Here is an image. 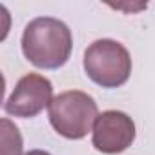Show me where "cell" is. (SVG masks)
Returning <instances> with one entry per match:
<instances>
[{"mask_svg": "<svg viewBox=\"0 0 155 155\" xmlns=\"http://www.w3.org/2000/svg\"><path fill=\"white\" fill-rule=\"evenodd\" d=\"M53 84L38 73H28L15 84L4 102V111L11 117L33 119L53 101Z\"/></svg>", "mask_w": 155, "mask_h": 155, "instance_id": "cell-4", "label": "cell"}, {"mask_svg": "<svg viewBox=\"0 0 155 155\" xmlns=\"http://www.w3.org/2000/svg\"><path fill=\"white\" fill-rule=\"evenodd\" d=\"M91 133L93 148L106 155H117L126 151L133 144L137 135L133 119L128 113L117 110L102 111L97 117Z\"/></svg>", "mask_w": 155, "mask_h": 155, "instance_id": "cell-5", "label": "cell"}, {"mask_svg": "<svg viewBox=\"0 0 155 155\" xmlns=\"http://www.w3.org/2000/svg\"><path fill=\"white\" fill-rule=\"evenodd\" d=\"M73 49V37L69 28L53 17L33 18L22 33L24 57L40 69L62 68Z\"/></svg>", "mask_w": 155, "mask_h": 155, "instance_id": "cell-1", "label": "cell"}, {"mask_svg": "<svg viewBox=\"0 0 155 155\" xmlns=\"http://www.w3.org/2000/svg\"><path fill=\"white\" fill-rule=\"evenodd\" d=\"M53 130L69 140H81L90 131L99 117L97 102L91 95L81 90L58 93L48 108Z\"/></svg>", "mask_w": 155, "mask_h": 155, "instance_id": "cell-2", "label": "cell"}, {"mask_svg": "<svg viewBox=\"0 0 155 155\" xmlns=\"http://www.w3.org/2000/svg\"><path fill=\"white\" fill-rule=\"evenodd\" d=\"M24 155H51V153L49 151H44V150H29Z\"/></svg>", "mask_w": 155, "mask_h": 155, "instance_id": "cell-7", "label": "cell"}, {"mask_svg": "<svg viewBox=\"0 0 155 155\" xmlns=\"http://www.w3.org/2000/svg\"><path fill=\"white\" fill-rule=\"evenodd\" d=\"M82 66L95 84L108 90L126 84L131 75L130 51L113 38H99L90 44L84 51Z\"/></svg>", "mask_w": 155, "mask_h": 155, "instance_id": "cell-3", "label": "cell"}, {"mask_svg": "<svg viewBox=\"0 0 155 155\" xmlns=\"http://www.w3.org/2000/svg\"><path fill=\"white\" fill-rule=\"evenodd\" d=\"M0 131H2V155H22L24 142L18 128L9 119H2Z\"/></svg>", "mask_w": 155, "mask_h": 155, "instance_id": "cell-6", "label": "cell"}]
</instances>
